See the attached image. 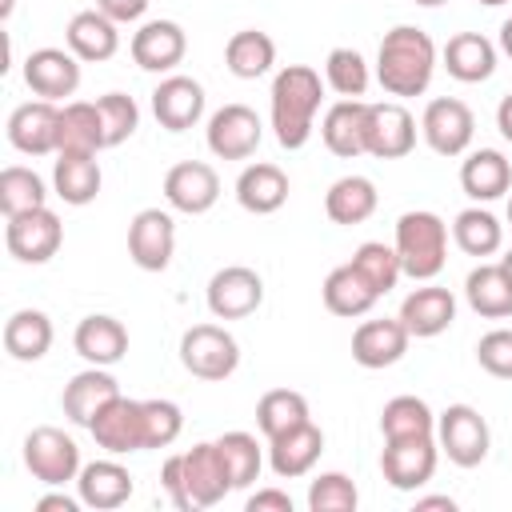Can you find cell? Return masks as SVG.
<instances>
[{"label":"cell","mask_w":512,"mask_h":512,"mask_svg":"<svg viewBox=\"0 0 512 512\" xmlns=\"http://www.w3.org/2000/svg\"><path fill=\"white\" fill-rule=\"evenodd\" d=\"M436 40L416 28V24H396L384 32L380 52H376V80L388 96H424L432 76H436Z\"/></svg>","instance_id":"obj_1"},{"label":"cell","mask_w":512,"mask_h":512,"mask_svg":"<svg viewBox=\"0 0 512 512\" xmlns=\"http://www.w3.org/2000/svg\"><path fill=\"white\" fill-rule=\"evenodd\" d=\"M160 484L180 512L212 508L232 492V476H228V464H224L216 440H200L188 452L168 456L160 468Z\"/></svg>","instance_id":"obj_2"},{"label":"cell","mask_w":512,"mask_h":512,"mask_svg":"<svg viewBox=\"0 0 512 512\" xmlns=\"http://www.w3.org/2000/svg\"><path fill=\"white\" fill-rule=\"evenodd\" d=\"M324 104V80L308 64H288L272 80V132L280 148L296 152L316 132V112Z\"/></svg>","instance_id":"obj_3"},{"label":"cell","mask_w":512,"mask_h":512,"mask_svg":"<svg viewBox=\"0 0 512 512\" xmlns=\"http://www.w3.org/2000/svg\"><path fill=\"white\" fill-rule=\"evenodd\" d=\"M396 256H400L404 276L436 280L448 264V224L428 208L404 212L396 220Z\"/></svg>","instance_id":"obj_4"},{"label":"cell","mask_w":512,"mask_h":512,"mask_svg":"<svg viewBox=\"0 0 512 512\" xmlns=\"http://www.w3.org/2000/svg\"><path fill=\"white\" fill-rule=\"evenodd\" d=\"M180 364L196 380H228L240 368V344L224 324H192L180 336Z\"/></svg>","instance_id":"obj_5"},{"label":"cell","mask_w":512,"mask_h":512,"mask_svg":"<svg viewBox=\"0 0 512 512\" xmlns=\"http://www.w3.org/2000/svg\"><path fill=\"white\" fill-rule=\"evenodd\" d=\"M436 444L456 468H476L488 460L492 428L472 404H448L436 416Z\"/></svg>","instance_id":"obj_6"},{"label":"cell","mask_w":512,"mask_h":512,"mask_svg":"<svg viewBox=\"0 0 512 512\" xmlns=\"http://www.w3.org/2000/svg\"><path fill=\"white\" fill-rule=\"evenodd\" d=\"M24 468L48 484V488H64L68 480L80 476V448L76 440L64 432V428H52V424H40L24 436Z\"/></svg>","instance_id":"obj_7"},{"label":"cell","mask_w":512,"mask_h":512,"mask_svg":"<svg viewBox=\"0 0 512 512\" xmlns=\"http://www.w3.org/2000/svg\"><path fill=\"white\" fill-rule=\"evenodd\" d=\"M440 464V444L436 436H400V440H384L380 452V472L396 492H416L436 476Z\"/></svg>","instance_id":"obj_8"},{"label":"cell","mask_w":512,"mask_h":512,"mask_svg":"<svg viewBox=\"0 0 512 512\" xmlns=\"http://www.w3.org/2000/svg\"><path fill=\"white\" fill-rule=\"evenodd\" d=\"M4 244H8V252H12L20 264H48V260L60 252V244H64V224H60V216L44 204V208L8 216V224H4Z\"/></svg>","instance_id":"obj_9"},{"label":"cell","mask_w":512,"mask_h":512,"mask_svg":"<svg viewBox=\"0 0 512 512\" xmlns=\"http://www.w3.org/2000/svg\"><path fill=\"white\" fill-rule=\"evenodd\" d=\"M420 136L436 156H464L476 136V116L464 100L436 96V100H428V108L420 116Z\"/></svg>","instance_id":"obj_10"},{"label":"cell","mask_w":512,"mask_h":512,"mask_svg":"<svg viewBox=\"0 0 512 512\" xmlns=\"http://www.w3.org/2000/svg\"><path fill=\"white\" fill-rule=\"evenodd\" d=\"M204 300L216 320H244L264 304V280L248 264H228V268L212 272Z\"/></svg>","instance_id":"obj_11"},{"label":"cell","mask_w":512,"mask_h":512,"mask_svg":"<svg viewBox=\"0 0 512 512\" xmlns=\"http://www.w3.org/2000/svg\"><path fill=\"white\" fill-rule=\"evenodd\" d=\"M92 440L96 448H104L108 456H128V452H144L148 436H144V400L132 396H116L100 408V416L92 420Z\"/></svg>","instance_id":"obj_12"},{"label":"cell","mask_w":512,"mask_h":512,"mask_svg":"<svg viewBox=\"0 0 512 512\" xmlns=\"http://www.w3.org/2000/svg\"><path fill=\"white\" fill-rule=\"evenodd\" d=\"M260 136H264V124H260V116L248 104L216 108L208 116V128H204L208 152L220 156V160H248L260 148Z\"/></svg>","instance_id":"obj_13"},{"label":"cell","mask_w":512,"mask_h":512,"mask_svg":"<svg viewBox=\"0 0 512 512\" xmlns=\"http://www.w3.org/2000/svg\"><path fill=\"white\" fill-rule=\"evenodd\" d=\"M176 252V220L164 208H140L128 224V256L144 272H164Z\"/></svg>","instance_id":"obj_14"},{"label":"cell","mask_w":512,"mask_h":512,"mask_svg":"<svg viewBox=\"0 0 512 512\" xmlns=\"http://www.w3.org/2000/svg\"><path fill=\"white\" fill-rule=\"evenodd\" d=\"M164 200L172 212L204 216L220 200V176L204 160H180L164 172Z\"/></svg>","instance_id":"obj_15"},{"label":"cell","mask_w":512,"mask_h":512,"mask_svg":"<svg viewBox=\"0 0 512 512\" xmlns=\"http://www.w3.org/2000/svg\"><path fill=\"white\" fill-rule=\"evenodd\" d=\"M8 144L24 156L60 152V108L52 100H28L8 116Z\"/></svg>","instance_id":"obj_16"},{"label":"cell","mask_w":512,"mask_h":512,"mask_svg":"<svg viewBox=\"0 0 512 512\" xmlns=\"http://www.w3.org/2000/svg\"><path fill=\"white\" fill-rule=\"evenodd\" d=\"M24 84L40 96V100H64L80 88V56L64 52V48H36L24 60Z\"/></svg>","instance_id":"obj_17"},{"label":"cell","mask_w":512,"mask_h":512,"mask_svg":"<svg viewBox=\"0 0 512 512\" xmlns=\"http://www.w3.org/2000/svg\"><path fill=\"white\" fill-rule=\"evenodd\" d=\"M416 148V120L400 100L368 104V156L400 160Z\"/></svg>","instance_id":"obj_18"},{"label":"cell","mask_w":512,"mask_h":512,"mask_svg":"<svg viewBox=\"0 0 512 512\" xmlns=\"http://www.w3.org/2000/svg\"><path fill=\"white\" fill-rule=\"evenodd\" d=\"M152 116L168 132H188L192 124H200V116H204V88H200V80L180 76V72L164 76L156 84V92H152Z\"/></svg>","instance_id":"obj_19"},{"label":"cell","mask_w":512,"mask_h":512,"mask_svg":"<svg viewBox=\"0 0 512 512\" xmlns=\"http://www.w3.org/2000/svg\"><path fill=\"white\" fill-rule=\"evenodd\" d=\"M320 140L332 156H368V100H336L320 120Z\"/></svg>","instance_id":"obj_20"},{"label":"cell","mask_w":512,"mask_h":512,"mask_svg":"<svg viewBox=\"0 0 512 512\" xmlns=\"http://www.w3.org/2000/svg\"><path fill=\"white\" fill-rule=\"evenodd\" d=\"M128 48H132V60L144 72H172L188 52V36L176 20H144L132 32Z\"/></svg>","instance_id":"obj_21"},{"label":"cell","mask_w":512,"mask_h":512,"mask_svg":"<svg viewBox=\"0 0 512 512\" xmlns=\"http://www.w3.org/2000/svg\"><path fill=\"white\" fill-rule=\"evenodd\" d=\"M408 328L400 324V316H380V320H364L352 332V360L360 368H392L396 360H404L408 352Z\"/></svg>","instance_id":"obj_22"},{"label":"cell","mask_w":512,"mask_h":512,"mask_svg":"<svg viewBox=\"0 0 512 512\" xmlns=\"http://www.w3.org/2000/svg\"><path fill=\"white\" fill-rule=\"evenodd\" d=\"M116 396H120L116 376H112L108 368L88 364L84 372H76V376L64 384V392H60V408H64V416H68L72 424L92 428V420L100 416V408H104L108 400H116Z\"/></svg>","instance_id":"obj_23"},{"label":"cell","mask_w":512,"mask_h":512,"mask_svg":"<svg viewBox=\"0 0 512 512\" xmlns=\"http://www.w3.org/2000/svg\"><path fill=\"white\" fill-rule=\"evenodd\" d=\"M452 320H456V296L440 284H424V288L408 292L400 304V324L416 340H432V336L448 332Z\"/></svg>","instance_id":"obj_24"},{"label":"cell","mask_w":512,"mask_h":512,"mask_svg":"<svg viewBox=\"0 0 512 512\" xmlns=\"http://www.w3.org/2000/svg\"><path fill=\"white\" fill-rule=\"evenodd\" d=\"M132 492H136L132 472H128L120 460H112V456L84 464L80 476H76V496H80L88 508H96V512H112V508L128 504Z\"/></svg>","instance_id":"obj_25"},{"label":"cell","mask_w":512,"mask_h":512,"mask_svg":"<svg viewBox=\"0 0 512 512\" xmlns=\"http://www.w3.org/2000/svg\"><path fill=\"white\" fill-rule=\"evenodd\" d=\"M320 452H324V432H320L312 420H304L300 428H292V432L268 440V464H272V472H276L280 480L308 476V472L316 468Z\"/></svg>","instance_id":"obj_26"},{"label":"cell","mask_w":512,"mask_h":512,"mask_svg":"<svg viewBox=\"0 0 512 512\" xmlns=\"http://www.w3.org/2000/svg\"><path fill=\"white\" fill-rule=\"evenodd\" d=\"M64 40H68V52H76L84 64H104L120 48V24L112 16H104L100 8H88L68 20Z\"/></svg>","instance_id":"obj_27"},{"label":"cell","mask_w":512,"mask_h":512,"mask_svg":"<svg viewBox=\"0 0 512 512\" xmlns=\"http://www.w3.org/2000/svg\"><path fill=\"white\" fill-rule=\"evenodd\" d=\"M72 348H76L88 364H96V368H112V364H120L124 352H128V328H124L116 316L92 312V316H84V320L76 324V332H72Z\"/></svg>","instance_id":"obj_28"},{"label":"cell","mask_w":512,"mask_h":512,"mask_svg":"<svg viewBox=\"0 0 512 512\" xmlns=\"http://www.w3.org/2000/svg\"><path fill=\"white\" fill-rule=\"evenodd\" d=\"M236 200L244 212L252 216H272L288 204V176L280 164H248L240 176H236Z\"/></svg>","instance_id":"obj_29"},{"label":"cell","mask_w":512,"mask_h":512,"mask_svg":"<svg viewBox=\"0 0 512 512\" xmlns=\"http://www.w3.org/2000/svg\"><path fill=\"white\" fill-rule=\"evenodd\" d=\"M460 188L476 200V204H492L512 188V164L504 152L496 148H476L464 156L460 164Z\"/></svg>","instance_id":"obj_30"},{"label":"cell","mask_w":512,"mask_h":512,"mask_svg":"<svg viewBox=\"0 0 512 512\" xmlns=\"http://www.w3.org/2000/svg\"><path fill=\"white\" fill-rule=\"evenodd\" d=\"M100 184H104V172H100V160L88 156V152H56V164H52V188L64 204L72 208H84L100 196Z\"/></svg>","instance_id":"obj_31"},{"label":"cell","mask_w":512,"mask_h":512,"mask_svg":"<svg viewBox=\"0 0 512 512\" xmlns=\"http://www.w3.org/2000/svg\"><path fill=\"white\" fill-rule=\"evenodd\" d=\"M440 60H444L452 80L480 84V80H488L496 72V44L488 36H480V32H456V36H448Z\"/></svg>","instance_id":"obj_32"},{"label":"cell","mask_w":512,"mask_h":512,"mask_svg":"<svg viewBox=\"0 0 512 512\" xmlns=\"http://www.w3.org/2000/svg\"><path fill=\"white\" fill-rule=\"evenodd\" d=\"M52 336H56L52 332V320L40 308H20V312H12L4 320V352L12 360H20V364L44 360L48 348H52Z\"/></svg>","instance_id":"obj_33"},{"label":"cell","mask_w":512,"mask_h":512,"mask_svg":"<svg viewBox=\"0 0 512 512\" xmlns=\"http://www.w3.org/2000/svg\"><path fill=\"white\" fill-rule=\"evenodd\" d=\"M464 296H468V308L476 316H488V320H508L512 316V280L504 272V264H476L464 280Z\"/></svg>","instance_id":"obj_34"},{"label":"cell","mask_w":512,"mask_h":512,"mask_svg":"<svg viewBox=\"0 0 512 512\" xmlns=\"http://www.w3.org/2000/svg\"><path fill=\"white\" fill-rule=\"evenodd\" d=\"M320 296H324V308H328L332 316H344V320L368 316V312H372V304L380 300V296H376V288H372V284H368L352 264L332 268V272L324 276Z\"/></svg>","instance_id":"obj_35"},{"label":"cell","mask_w":512,"mask_h":512,"mask_svg":"<svg viewBox=\"0 0 512 512\" xmlns=\"http://www.w3.org/2000/svg\"><path fill=\"white\" fill-rule=\"evenodd\" d=\"M376 204H380V192H376V184L368 180V176H340L328 192H324V212H328V220L332 224H344V228H352V224H364L372 212H376Z\"/></svg>","instance_id":"obj_36"},{"label":"cell","mask_w":512,"mask_h":512,"mask_svg":"<svg viewBox=\"0 0 512 512\" xmlns=\"http://www.w3.org/2000/svg\"><path fill=\"white\" fill-rule=\"evenodd\" d=\"M108 148L104 140V120L96 100H68L60 108V152H88L100 156Z\"/></svg>","instance_id":"obj_37"},{"label":"cell","mask_w":512,"mask_h":512,"mask_svg":"<svg viewBox=\"0 0 512 512\" xmlns=\"http://www.w3.org/2000/svg\"><path fill=\"white\" fill-rule=\"evenodd\" d=\"M224 64L236 80H256L264 72H272L276 64V40L260 28H240L228 36L224 44Z\"/></svg>","instance_id":"obj_38"},{"label":"cell","mask_w":512,"mask_h":512,"mask_svg":"<svg viewBox=\"0 0 512 512\" xmlns=\"http://www.w3.org/2000/svg\"><path fill=\"white\" fill-rule=\"evenodd\" d=\"M452 240H456V248L464 252V256H476V260H484V256H496L500 248H504V224L488 212V208H464V212H456V220H452Z\"/></svg>","instance_id":"obj_39"},{"label":"cell","mask_w":512,"mask_h":512,"mask_svg":"<svg viewBox=\"0 0 512 512\" xmlns=\"http://www.w3.org/2000/svg\"><path fill=\"white\" fill-rule=\"evenodd\" d=\"M304 420H312V416H308V400H304L300 392H292V388H272V392H264L260 404H256V428L264 432V440L284 436V432L300 428Z\"/></svg>","instance_id":"obj_40"},{"label":"cell","mask_w":512,"mask_h":512,"mask_svg":"<svg viewBox=\"0 0 512 512\" xmlns=\"http://www.w3.org/2000/svg\"><path fill=\"white\" fill-rule=\"evenodd\" d=\"M380 436L400 440V436H436V412L420 396H392L380 408Z\"/></svg>","instance_id":"obj_41"},{"label":"cell","mask_w":512,"mask_h":512,"mask_svg":"<svg viewBox=\"0 0 512 512\" xmlns=\"http://www.w3.org/2000/svg\"><path fill=\"white\" fill-rule=\"evenodd\" d=\"M348 264L376 288V296H388V292L400 284V276H404L400 256H396V244H384V240H364V244L352 252Z\"/></svg>","instance_id":"obj_42"},{"label":"cell","mask_w":512,"mask_h":512,"mask_svg":"<svg viewBox=\"0 0 512 512\" xmlns=\"http://www.w3.org/2000/svg\"><path fill=\"white\" fill-rule=\"evenodd\" d=\"M44 204H48V188L32 168L8 164L0 172V208H4V216H20V212L44 208Z\"/></svg>","instance_id":"obj_43"},{"label":"cell","mask_w":512,"mask_h":512,"mask_svg":"<svg viewBox=\"0 0 512 512\" xmlns=\"http://www.w3.org/2000/svg\"><path fill=\"white\" fill-rule=\"evenodd\" d=\"M324 84L332 92H340L344 100H360L368 92V84H372L368 60L356 48H332L328 60H324Z\"/></svg>","instance_id":"obj_44"},{"label":"cell","mask_w":512,"mask_h":512,"mask_svg":"<svg viewBox=\"0 0 512 512\" xmlns=\"http://www.w3.org/2000/svg\"><path fill=\"white\" fill-rule=\"evenodd\" d=\"M216 448H220V456H224V464H228V476H232V488H248L256 476H260V468H264V448L256 444V436L252 432H224V436H216Z\"/></svg>","instance_id":"obj_45"},{"label":"cell","mask_w":512,"mask_h":512,"mask_svg":"<svg viewBox=\"0 0 512 512\" xmlns=\"http://www.w3.org/2000/svg\"><path fill=\"white\" fill-rule=\"evenodd\" d=\"M360 492L344 472H320L308 484V512H356Z\"/></svg>","instance_id":"obj_46"},{"label":"cell","mask_w":512,"mask_h":512,"mask_svg":"<svg viewBox=\"0 0 512 512\" xmlns=\"http://www.w3.org/2000/svg\"><path fill=\"white\" fill-rule=\"evenodd\" d=\"M96 108H100V120H104V140H108V148L124 144V140L140 128V108H136V100L124 96V92H104V96H96Z\"/></svg>","instance_id":"obj_47"},{"label":"cell","mask_w":512,"mask_h":512,"mask_svg":"<svg viewBox=\"0 0 512 512\" xmlns=\"http://www.w3.org/2000/svg\"><path fill=\"white\" fill-rule=\"evenodd\" d=\"M184 432V412L172 400H144V436L148 448H168Z\"/></svg>","instance_id":"obj_48"},{"label":"cell","mask_w":512,"mask_h":512,"mask_svg":"<svg viewBox=\"0 0 512 512\" xmlns=\"http://www.w3.org/2000/svg\"><path fill=\"white\" fill-rule=\"evenodd\" d=\"M476 360L488 376L496 380H512V328H492L480 336L476 344Z\"/></svg>","instance_id":"obj_49"},{"label":"cell","mask_w":512,"mask_h":512,"mask_svg":"<svg viewBox=\"0 0 512 512\" xmlns=\"http://www.w3.org/2000/svg\"><path fill=\"white\" fill-rule=\"evenodd\" d=\"M96 8L104 16H112L116 24H132V20H140L148 12V0H96Z\"/></svg>","instance_id":"obj_50"},{"label":"cell","mask_w":512,"mask_h":512,"mask_svg":"<svg viewBox=\"0 0 512 512\" xmlns=\"http://www.w3.org/2000/svg\"><path fill=\"white\" fill-rule=\"evenodd\" d=\"M292 512V496L288 492H280V488H260V492H252L248 496V512Z\"/></svg>","instance_id":"obj_51"},{"label":"cell","mask_w":512,"mask_h":512,"mask_svg":"<svg viewBox=\"0 0 512 512\" xmlns=\"http://www.w3.org/2000/svg\"><path fill=\"white\" fill-rule=\"evenodd\" d=\"M80 496H64V492H48L36 500V512H80Z\"/></svg>","instance_id":"obj_52"},{"label":"cell","mask_w":512,"mask_h":512,"mask_svg":"<svg viewBox=\"0 0 512 512\" xmlns=\"http://www.w3.org/2000/svg\"><path fill=\"white\" fill-rule=\"evenodd\" d=\"M496 128H500V136L512 144V92L496 104Z\"/></svg>","instance_id":"obj_53"},{"label":"cell","mask_w":512,"mask_h":512,"mask_svg":"<svg viewBox=\"0 0 512 512\" xmlns=\"http://www.w3.org/2000/svg\"><path fill=\"white\" fill-rule=\"evenodd\" d=\"M416 508H420V512H428V508H448V512H456V500H452V496H420Z\"/></svg>","instance_id":"obj_54"},{"label":"cell","mask_w":512,"mask_h":512,"mask_svg":"<svg viewBox=\"0 0 512 512\" xmlns=\"http://www.w3.org/2000/svg\"><path fill=\"white\" fill-rule=\"evenodd\" d=\"M500 52H504V56H512V16L500 24Z\"/></svg>","instance_id":"obj_55"},{"label":"cell","mask_w":512,"mask_h":512,"mask_svg":"<svg viewBox=\"0 0 512 512\" xmlns=\"http://www.w3.org/2000/svg\"><path fill=\"white\" fill-rule=\"evenodd\" d=\"M412 4H420V8H440V4H448V0H412Z\"/></svg>","instance_id":"obj_56"},{"label":"cell","mask_w":512,"mask_h":512,"mask_svg":"<svg viewBox=\"0 0 512 512\" xmlns=\"http://www.w3.org/2000/svg\"><path fill=\"white\" fill-rule=\"evenodd\" d=\"M500 264H504V272H508V280H512V252H504V256H500Z\"/></svg>","instance_id":"obj_57"},{"label":"cell","mask_w":512,"mask_h":512,"mask_svg":"<svg viewBox=\"0 0 512 512\" xmlns=\"http://www.w3.org/2000/svg\"><path fill=\"white\" fill-rule=\"evenodd\" d=\"M476 4H484V8H500V4H508V0H476Z\"/></svg>","instance_id":"obj_58"},{"label":"cell","mask_w":512,"mask_h":512,"mask_svg":"<svg viewBox=\"0 0 512 512\" xmlns=\"http://www.w3.org/2000/svg\"><path fill=\"white\" fill-rule=\"evenodd\" d=\"M508 224H512V196H508Z\"/></svg>","instance_id":"obj_59"}]
</instances>
